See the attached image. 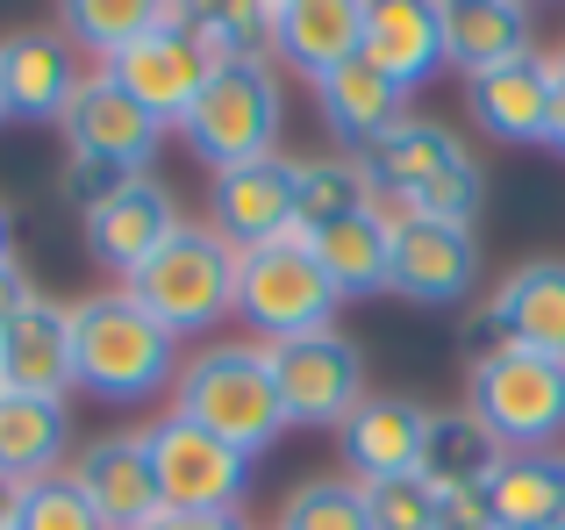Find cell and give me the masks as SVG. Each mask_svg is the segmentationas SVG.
<instances>
[{"label": "cell", "mask_w": 565, "mask_h": 530, "mask_svg": "<svg viewBox=\"0 0 565 530\" xmlns=\"http://www.w3.org/2000/svg\"><path fill=\"white\" fill-rule=\"evenodd\" d=\"M180 337L151 316L129 287H100L72 301V373L94 402L108 409H143L172 394L180 380Z\"/></svg>", "instance_id": "obj_1"}, {"label": "cell", "mask_w": 565, "mask_h": 530, "mask_svg": "<svg viewBox=\"0 0 565 530\" xmlns=\"http://www.w3.org/2000/svg\"><path fill=\"white\" fill-rule=\"evenodd\" d=\"M172 416L201 423L207 437L236 445L244 459H265L294 431L273 344H258V337H207L180 365V380H172Z\"/></svg>", "instance_id": "obj_2"}, {"label": "cell", "mask_w": 565, "mask_h": 530, "mask_svg": "<svg viewBox=\"0 0 565 530\" xmlns=\"http://www.w3.org/2000/svg\"><path fill=\"white\" fill-rule=\"evenodd\" d=\"M373 215L386 230L401 223H458L472 230V215L487 209V172L472 158V144L451 123L408 115L373 158Z\"/></svg>", "instance_id": "obj_3"}, {"label": "cell", "mask_w": 565, "mask_h": 530, "mask_svg": "<svg viewBox=\"0 0 565 530\" xmlns=\"http://www.w3.org/2000/svg\"><path fill=\"white\" fill-rule=\"evenodd\" d=\"M279 129H287V94H279V65H215L201 86V100L186 108L180 144L201 158L207 172H236L279 158Z\"/></svg>", "instance_id": "obj_4"}, {"label": "cell", "mask_w": 565, "mask_h": 530, "mask_svg": "<svg viewBox=\"0 0 565 530\" xmlns=\"http://www.w3.org/2000/svg\"><path fill=\"white\" fill-rule=\"evenodd\" d=\"M466 409L494 431L501 452H558L565 445V365L544 351L480 344L466 359Z\"/></svg>", "instance_id": "obj_5"}, {"label": "cell", "mask_w": 565, "mask_h": 530, "mask_svg": "<svg viewBox=\"0 0 565 530\" xmlns=\"http://www.w3.org/2000/svg\"><path fill=\"white\" fill-rule=\"evenodd\" d=\"M337 287L316 265L308 237L258 244V252H236V322H244L258 344H294V337L337 330Z\"/></svg>", "instance_id": "obj_6"}, {"label": "cell", "mask_w": 565, "mask_h": 530, "mask_svg": "<svg viewBox=\"0 0 565 530\" xmlns=\"http://www.w3.org/2000/svg\"><path fill=\"white\" fill-rule=\"evenodd\" d=\"M172 337H193V330H222L236 316V252L215 237L207 223H186L180 237L166 244L137 279H122Z\"/></svg>", "instance_id": "obj_7"}, {"label": "cell", "mask_w": 565, "mask_h": 530, "mask_svg": "<svg viewBox=\"0 0 565 530\" xmlns=\"http://www.w3.org/2000/svg\"><path fill=\"white\" fill-rule=\"evenodd\" d=\"M151 466H158V495H166V509H186V517H236L250 495V466L236 445H222V437H207L201 423L186 416H158L151 431Z\"/></svg>", "instance_id": "obj_8"}, {"label": "cell", "mask_w": 565, "mask_h": 530, "mask_svg": "<svg viewBox=\"0 0 565 530\" xmlns=\"http://www.w3.org/2000/svg\"><path fill=\"white\" fill-rule=\"evenodd\" d=\"M186 14H193L186 0H158V29H151V36H137L122 57H115V65H100L129 100H137V108H151L166 129L186 123V108L201 100L207 72H215V57L193 43Z\"/></svg>", "instance_id": "obj_9"}, {"label": "cell", "mask_w": 565, "mask_h": 530, "mask_svg": "<svg viewBox=\"0 0 565 530\" xmlns=\"http://www.w3.org/2000/svg\"><path fill=\"white\" fill-rule=\"evenodd\" d=\"M279 365V394H287V423L294 431H344L365 409V351L351 344L344 330H316L294 337V344H273Z\"/></svg>", "instance_id": "obj_10"}, {"label": "cell", "mask_w": 565, "mask_h": 530, "mask_svg": "<svg viewBox=\"0 0 565 530\" xmlns=\"http://www.w3.org/2000/svg\"><path fill=\"white\" fill-rule=\"evenodd\" d=\"M186 230L180 215V194H172L158 172H143V180H122L100 209L79 215V237H86V258L100 265V273H115V287L122 279H137L143 265L166 252L172 237Z\"/></svg>", "instance_id": "obj_11"}, {"label": "cell", "mask_w": 565, "mask_h": 530, "mask_svg": "<svg viewBox=\"0 0 565 530\" xmlns=\"http://www.w3.org/2000/svg\"><path fill=\"white\" fill-rule=\"evenodd\" d=\"M57 129H65V151L72 158L108 166V172H122V180H143L151 158L166 151V123H158L151 108H137L108 72H86L79 100H72V115Z\"/></svg>", "instance_id": "obj_12"}, {"label": "cell", "mask_w": 565, "mask_h": 530, "mask_svg": "<svg viewBox=\"0 0 565 530\" xmlns=\"http://www.w3.org/2000/svg\"><path fill=\"white\" fill-rule=\"evenodd\" d=\"M72 488L94 502V517L108 530H151L166 517V495H158V466H151V437L143 431H100L72 452Z\"/></svg>", "instance_id": "obj_13"}, {"label": "cell", "mask_w": 565, "mask_h": 530, "mask_svg": "<svg viewBox=\"0 0 565 530\" xmlns=\"http://www.w3.org/2000/svg\"><path fill=\"white\" fill-rule=\"evenodd\" d=\"M480 330L487 344L544 351L565 365V258H523L515 273H501L480 301Z\"/></svg>", "instance_id": "obj_14"}, {"label": "cell", "mask_w": 565, "mask_h": 530, "mask_svg": "<svg viewBox=\"0 0 565 530\" xmlns=\"http://www.w3.org/2000/svg\"><path fill=\"white\" fill-rule=\"evenodd\" d=\"M207 230H215L230 252H258V244L294 237V158H258V166L215 172L207 187Z\"/></svg>", "instance_id": "obj_15"}, {"label": "cell", "mask_w": 565, "mask_h": 530, "mask_svg": "<svg viewBox=\"0 0 565 530\" xmlns=\"http://www.w3.org/2000/svg\"><path fill=\"white\" fill-rule=\"evenodd\" d=\"M480 287V237L458 223H401L394 230V273L386 294L415 308H458Z\"/></svg>", "instance_id": "obj_16"}, {"label": "cell", "mask_w": 565, "mask_h": 530, "mask_svg": "<svg viewBox=\"0 0 565 530\" xmlns=\"http://www.w3.org/2000/svg\"><path fill=\"white\" fill-rule=\"evenodd\" d=\"M359 57L401 94H423L437 72H451L444 57V8L437 0H365V43Z\"/></svg>", "instance_id": "obj_17"}, {"label": "cell", "mask_w": 565, "mask_h": 530, "mask_svg": "<svg viewBox=\"0 0 565 530\" xmlns=\"http://www.w3.org/2000/svg\"><path fill=\"white\" fill-rule=\"evenodd\" d=\"M0 72H8L14 123H65L79 86H86L79 43L65 29H8L0 36Z\"/></svg>", "instance_id": "obj_18"}, {"label": "cell", "mask_w": 565, "mask_h": 530, "mask_svg": "<svg viewBox=\"0 0 565 530\" xmlns=\"http://www.w3.org/2000/svg\"><path fill=\"white\" fill-rule=\"evenodd\" d=\"M365 0H273V65L322 86L330 72L359 65Z\"/></svg>", "instance_id": "obj_19"}, {"label": "cell", "mask_w": 565, "mask_h": 530, "mask_svg": "<svg viewBox=\"0 0 565 530\" xmlns=\"http://www.w3.org/2000/svg\"><path fill=\"white\" fill-rule=\"evenodd\" d=\"M466 115L480 137L509 144H552V51H530L515 65H494L480 80H466Z\"/></svg>", "instance_id": "obj_20"}, {"label": "cell", "mask_w": 565, "mask_h": 530, "mask_svg": "<svg viewBox=\"0 0 565 530\" xmlns=\"http://www.w3.org/2000/svg\"><path fill=\"white\" fill-rule=\"evenodd\" d=\"M429 416H437V409L415 402V394H365V409L337 431L351 480H359V488H373V480H408L415 466H423Z\"/></svg>", "instance_id": "obj_21"}, {"label": "cell", "mask_w": 565, "mask_h": 530, "mask_svg": "<svg viewBox=\"0 0 565 530\" xmlns=\"http://www.w3.org/2000/svg\"><path fill=\"white\" fill-rule=\"evenodd\" d=\"M0 373H8V394L65 402V394L79 388V373H72V301L36 294V301L0 330Z\"/></svg>", "instance_id": "obj_22"}, {"label": "cell", "mask_w": 565, "mask_h": 530, "mask_svg": "<svg viewBox=\"0 0 565 530\" xmlns=\"http://www.w3.org/2000/svg\"><path fill=\"white\" fill-rule=\"evenodd\" d=\"M544 51L537 43V8L523 0H451L444 8V57H451L458 80H480L494 65Z\"/></svg>", "instance_id": "obj_23"}, {"label": "cell", "mask_w": 565, "mask_h": 530, "mask_svg": "<svg viewBox=\"0 0 565 530\" xmlns=\"http://www.w3.org/2000/svg\"><path fill=\"white\" fill-rule=\"evenodd\" d=\"M316 108H322V129L344 144V158H373L380 144L408 123V94L386 86L365 57L344 65V72H330V80L316 86Z\"/></svg>", "instance_id": "obj_24"}, {"label": "cell", "mask_w": 565, "mask_h": 530, "mask_svg": "<svg viewBox=\"0 0 565 530\" xmlns=\"http://www.w3.org/2000/svg\"><path fill=\"white\" fill-rule=\"evenodd\" d=\"M501 459H509V452L494 445V431L458 402V409H437V416H429V445H423L415 480H423L437 502H451V495H487V480L501 474Z\"/></svg>", "instance_id": "obj_25"}, {"label": "cell", "mask_w": 565, "mask_h": 530, "mask_svg": "<svg viewBox=\"0 0 565 530\" xmlns=\"http://www.w3.org/2000/svg\"><path fill=\"white\" fill-rule=\"evenodd\" d=\"M72 409L65 402H36V394H0V480L29 488L72 466Z\"/></svg>", "instance_id": "obj_26"}, {"label": "cell", "mask_w": 565, "mask_h": 530, "mask_svg": "<svg viewBox=\"0 0 565 530\" xmlns=\"http://www.w3.org/2000/svg\"><path fill=\"white\" fill-rule=\"evenodd\" d=\"M308 252H316V265L330 273L337 301H373V294H386V273H394V230H386L373 209L344 215V223H330V230H308Z\"/></svg>", "instance_id": "obj_27"}, {"label": "cell", "mask_w": 565, "mask_h": 530, "mask_svg": "<svg viewBox=\"0 0 565 530\" xmlns=\"http://www.w3.org/2000/svg\"><path fill=\"white\" fill-rule=\"evenodd\" d=\"M487 509L501 530H558L565 523V452H509L487 480Z\"/></svg>", "instance_id": "obj_28"}, {"label": "cell", "mask_w": 565, "mask_h": 530, "mask_svg": "<svg viewBox=\"0 0 565 530\" xmlns=\"http://www.w3.org/2000/svg\"><path fill=\"white\" fill-rule=\"evenodd\" d=\"M365 209H373V166L365 158H294V223H301V237Z\"/></svg>", "instance_id": "obj_29"}, {"label": "cell", "mask_w": 565, "mask_h": 530, "mask_svg": "<svg viewBox=\"0 0 565 530\" xmlns=\"http://www.w3.org/2000/svg\"><path fill=\"white\" fill-rule=\"evenodd\" d=\"M57 29H65V36L94 57V72H100V65H115L137 36L158 29V0H65V8H57Z\"/></svg>", "instance_id": "obj_30"}, {"label": "cell", "mask_w": 565, "mask_h": 530, "mask_svg": "<svg viewBox=\"0 0 565 530\" xmlns=\"http://www.w3.org/2000/svg\"><path fill=\"white\" fill-rule=\"evenodd\" d=\"M193 43L215 65H258L273 57V0H222V8H193L186 14Z\"/></svg>", "instance_id": "obj_31"}, {"label": "cell", "mask_w": 565, "mask_h": 530, "mask_svg": "<svg viewBox=\"0 0 565 530\" xmlns=\"http://www.w3.org/2000/svg\"><path fill=\"white\" fill-rule=\"evenodd\" d=\"M273 530H373V509H365V488L351 474H316L279 502Z\"/></svg>", "instance_id": "obj_32"}, {"label": "cell", "mask_w": 565, "mask_h": 530, "mask_svg": "<svg viewBox=\"0 0 565 530\" xmlns=\"http://www.w3.org/2000/svg\"><path fill=\"white\" fill-rule=\"evenodd\" d=\"M14 530H108V523H100L94 502L72 488V474H51V480L14 488Z\"/></svg>", "instance_id": "obj_33"}, {"label": "cell", "mask_w": 565, "mask_h": 530, "mask_svg": "<svg viewBox=\"0 0 565 530\" xmlns=\"http://www.w3.org/2000/svg\"><path fill=\"white\" fill-rule=\"evenodd\" d=\"M365 509H373V530H444V502L423 488V480H373L365 488Z\"/></svg>", "instance_id": "obj_34"}, {"label": "cell", "mask_w": 565, "mask_h": 530, "mask_svg": "<svg viewBox=\"0 0 565 530\" xmlns=\"http://www.w3.org/2000/svg\"><path fill=\"white\" fill-rule=\"evenodd\" d=\"M122 187V172H108V166H86V158H65V180H57V194L72 201V209H100V201Z\"/></svg>", "instance_id": "obj_35"}, {"label": "cell", "mask_w": 565, "mask_h": 530, "mask_svg": "<svg viewBox=\"0 0 565 530\" xmlns=\"http://www.w3.org/2000/svg\"><path fill=\"white\" fill-rule=\"evenodd\" d=\"M36 301V279H29V265L22 258H0V330H8L22 308Z\"/></svg>", "instance_id": "obj_36"}, {"label": "cell", "mask_w": 565, "mask_h": 530, "mask_svg": "<svg viewBox=\"0 0 565 530\" xmlns=\"http://www.w3.org/2000/svg\"><path fill=\"white\" fill-rule=\"evenodd\" d=\"M151 530H250V517L236 509V517H186V509H166Z\"/></svg>", "instance_id": "obj_37"}, {"label": "cell", "mask_w": 565, "mask_h": 530, "mask_svg": "<svg viewBox=\"0 0 565 530\" xmlns=\"http://www.w3.org/2000/svg\"><path fill=\"white\" fill-rule=\"evenodd\" d=\"M544 151L565 158V43L552 51V144H544Z\"/></svg>", "instance_id": "obj_38"}, {"label": "cell", "mask_w": 565, "mask_h": 530, "mask_svg": "<svg viewBox=\"0 0 565 530\" xmlns=\"http://www.w3.org/2000/svg\"><path fill=\"white\" fill-rule=\"evenodd\" d=\"M0 258H14V209L0 201Z\"/></svg>", "instance_id": "obj_39"}, {"label": "cell", "mask_w": 565, "mask_h": 530, "mask_svg": "<svg viewBox=\"0 0 565 530\" xmlns=\"http://www.w3.org/2000/svg\"><path fill=\"white\" fill-rule=\"evenodd\" d=\"M0 530H14V488L0 480Z\"/></svg>", "instance_id": "obj_40"}, {"label": "cell", "mask_w": 565, "mask_h": 530, "mask_svg": "<svg viewBox=\"0 0 565 530\" xmlns=\"http://www.w3.org/2000/svg\"><path fill=\"white\" fill-rule=\"evenodd\" d=\"M0 123H14V108H8V72H0Z\"/></svg>", "instance_id": "obj_41"}, {"label": "cell", "mask_w": 565, "mask_h": 530, "mask_svg": "<svg viewBox=\"0 0 565 530\" xmlns=\"http://www.w3.org/2000/svg\"><path fill=\"white\" fill-rule=\"evenodd\" d=\"M0 394H8V373H0Z\"/></svg>", "instance_id": "obj_42"}, {"label": "cell", "mask_w": 565, "mask_h": 530, "mask_svg": "<svg viewBox=\"0 0 565 530\" xmlns=\"http://www.w3.org/2000/svg\"><path fill=\"white\" fill-rule=\"evenodd\" d=\"M558 530H565V523H558Z\"/></svg>", "instance_id": "obj_43"}]
</instances>
